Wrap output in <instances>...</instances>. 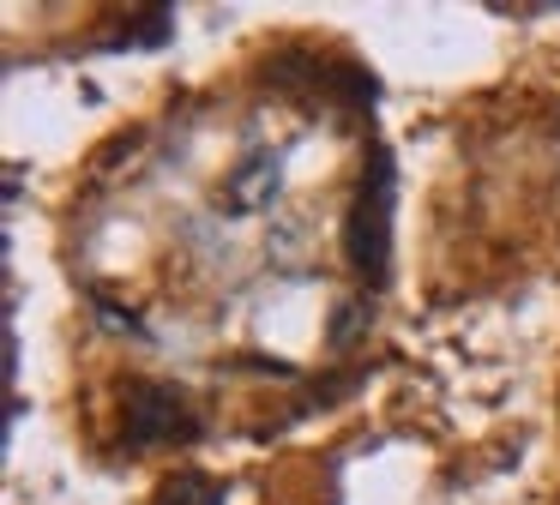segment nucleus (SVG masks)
<instances>
[{"label": "nucleus", "instance_id": "nucleus-1", "mask_svg": "<svg viewBox=\"0 0 560 505\" xmlns=\"http://www.w3.org/2000/svg\"><path fill=\"white\" fill-rule=\"evenodd\" d=\"M392 199H398V168H392L386 144H374L362 163L350 223H343V252H350L355 277L374 289H386V277H392Z\"/></svg>", "mask_w": 560, "mask_h": 505}, {"label": "nucleus", "instance_id": "nucleus-2", "mask_svg": "<svg viewBox=\"0 0 560 505\" xmlns=\"http://www.w3.org/2000/svg\"><path fill=\"white\" fill-rule=\"evenodd\" d=\"M199 433L194 403L175 385H151L139 379L127 391V445H187Z\"/></svg>", "mask_w": 560, "mask_h": 505}, {"label": "nucleus", "instance_id": "nucleus-3", "mask_svg": "<svg viewBox=\"0 0 560 505\" xmlns=\"http://www.w3.org/2000/svg\"><path fill=\"white\" fill-rule=\"evenodd\" d=\"M278 175H283V156H271V151L247 156V163L235 168V180H230V192H223V204H230V211H259V204L278 199Z\"/></svg>", "mask_w": 560, "mask_h": 505}, {"label": "nucleus", "instance_id": "nucleus-4", "mask_svg": "<svg viewBox=\"0 0 560 505\" xmlns=\"http://www.w3.org/2000/svg\"><path fill=\"white\" fill-rule=\"evenodd\" d=\"M151 505H223V488L211 475H199V469H175V475L158 481Z\"/></svg>", "mask_w": 560, "mask_h": 505}, {"label": "nucleus", "instance_id": "nucleus-5", "mask_svg": "<svg viewBox=\"0 0 560 505\" xmlns=\"http://www.w3.org/2000/svg\"><path fill=\"white\" fill-rule=\"evenodd\" d=\"M97 313H103V325H109V331H127V337H145V325H139L133 313L109 307V301H97Z\"/></svg>", "mask_w": 560, "mask_h": 505}, {"label": "nucleus", "instance_id": "nucleus-6", "mask_svg": "<svg viewBox=\"0 0 560 505\" xmlns=\"http://www.w3.org/2000/svg\"><path fill=\"white\" fill-rule=\"evenodd\" d=\"M355 319H362V307H338V325H331V343H350V337H355Z\"/></svg>", "mask_w": 560, "mask_h": 505}]
</instances>
